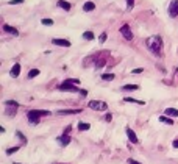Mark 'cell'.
Segmentation results:
<instances>
[{
	"label": "cell",
	"mask_w": 178,
	"mask_h": 164,
	"mask_svg": "<svg viewBox=\"0 0 178 164\" xmlns=\"http://www.w3.org/2000/svg\"><path fill=\"white\" fill-rule=\"evenodd\" d=\"M145 44H147L148 50H152L155 55H159L161 53V49H162V38L158 36V35L150 36V38H147Z\"/></svg>",
	"instance_id": "1"
},
{
	"label": "cell",
	"mask_w": 178,
	"mask_h": 164,
	"mask_svg": "<svg viewBox=\"0 0 178 164\" xmlns=\"http://www.w3.org/2000/svg\"><path fill=\"white\" fill-rule=\"evenodd\" d=\"M42 116H50V111H47V109H30L27 113V119L31 125H38Z\"/></svg>",
	"instance_id": "2"
},
{
	"label": "cell",
	"mask_w": 178,
	"mask_h": 164,
	"mask_svg": "<svg viewBox=\"0 0 178 164\" xmlns=\"http://www.w3.org/2000/svg\"><path fill=\"white\" fill-rule=\"evenodd\" d=\"M88 108L94 109V111H106L108 105L105 102H100V100H91V102H88Z\"/></svg>",
	"instance_id": "3"
},
{
	"label": "cell",
	"mask_w": 178,
	"mask_h": 164,
	"mask_svg": "<svg viewBox=\"0 0 178 164\" xmlns=\"http://www.w3.org/2000/svg\"><path fill=\"white\" fill-rule=\"evenodd\" d=\"M58 89L63 91V92H81L80 88H77L75 85H71V83H67V81H63L61 85H58Z\"/></svg>",
	"instance_id": "4"
},
{
	"label": "cell",
	"mask_w": 178,
	"mask_h": 164,
	"mask_svg": "<svg viewBox=\"0 0 178 164\" xmlns=\"http://www.w3.org/2000/svg\"><path fill=\"white\" fill-rule=\"evenodd\" d=\"M120 33H122V36H124L127 41H131L133 39V33L130 30V25L128 24H124V25L120 27Z\"/></svg>",
	"instance_id": "5"
},
{
	"label": "cell",
	"mask_w": 178,
	"mask_h": 164,
	"mask_svg": "<svg viewBox=\"0 0 178 164\" xmlns=\"http://www.w3.org/2000/svg\"><path fill=\"white\" fill-rule=\"evenodd\" d=\"M169 16L170 17H176L178 16V0H172L169 5Z\"/></svg>",
	"instance_id": "6"
},
{
	"label": "cell",
	"mask_w": 178,
	"mask_h": 164,
	"mask_svg": "<svg viewBox=\"0 0 178 164\" xmlns=\"http://www.w3.org/2000/svg\"><path fill=\"white\" fill-rule=\"evenodd\" d=\"M125 133H127V136H128V141H130V142H133V144H139L138 134H136L130 127H127V128H125Z\"/></svg>",
	"instance_id": "7"
},
{
	"label": "cell",
	"mask_w": 178,
	"mask_h": 164,
	"mask_svg": "<svg viewBox=\"0 0 178 164\" xmlns=\"http://www.w3.org/2000/svg\"><path fill=\"white\" fill-rule=\"evenodd\" d=\"M58 144L60 145H63V147H66V145H69L71 144V141H72V138L69 134H61V136H58Z\"/></svg>",
	"instance_id": "8"
},
{
	"label": "cell",
	"mask_w": 178,
	"mask_h": 164,
	"mask_svg": "<svg viewBox=\"0 0 178 164\" xmlns=\"http://www.w3.org/2000/svg\"><path fill=\"white\" fill-rule=\"evenodd\" d=\"M52 44L53 46H61V47H71V42L67 39H58V38H53Z\"/></svg>",
	"instance_id": "9"
},
{
	"label": "cell",
	"mask_w": 178,
	"mask_h": 164,
	"mask_svg": "<svg viewBox=\"0 0 178 164\" xmlns=\"http://www.w3.org/2000/svg\"><path fill=\"white\" fill-rule=\"evenodd\" d=\"M9 75H11L13 78H17V77L20 75V64H19V63H16L14 66L11 67V71H9Z\"/></svg>",
	"instance_id": "10"
},
{
	"label": "cell",
	"mask_w": 178,
	"mask_h": 164,
	"mask_svg": "<svg viewBox=\"0 0 178 164\" xmlns=\"http://www.w3.org/2000/svg\"><path fill=\"white\" fill-rule=\"evenodd\" d=\"M78 113H81L80 108H77V109H60L56 114H60V116H67V114H78Z\"/></svg>",
	"instance_id": "11"
},
{
	"label": "cell",
	"mask_w": 178,
	"mask_h": 164,
	"mask_svg": "<svg viewBox=\"0 0 178 164\" xmlns=\"http://www.w3.org/2000/svg\"><path fill=\"white\" fill-rule=\"evenodd\" d=\"M164 116H167V117H178V109L176 108H166V109H164Z\"/></svg>",
	"instance_id": "12"
},
{
	"label": "cell",
	"mask_w": 178,
	"mask_h": 164,
	"mask_svg": "<svg viewBox=\"0 0 178 164\" xmlns=\"http://www.w3.org/2000/svg\"><path fill=\"white\" fill-rule=\"evenodd\" d=\"M3 31H6V33H9V35H14V36H19V31L14 28V27H9V25H3Z\"/></svg>",
	"instance_id": "13"
},
{
	"label": "cell",
	"mask_w": 178,
	"mask_h": 164,
	"mask_svg": "<svg viewBox=\"0 0 178 164\" xmlns=\"http://www.w3.org/2000/svg\"><path fill=\"white\" fill-rule=\"evenodd\" d=\"M77 128H78V131H88L91 128V124H88V122H78Z\"/></svg>",
	"instance_id": "14"
},
{
	"label": "cell",
	"mask_w": 178,
	"mask_h": 164,
	"mask_svg": "<svg viewBox=\"0 0 178 164\" xmlns=\"http://www.w3.org/2000/svg\"><path fill=\"white\" fill-rule=\"evenodd\" d=\"M58 6L63 8L64 11H71V8H72L71 3H69V2H66V0H58Z\"/></svg>",
	"instance_id": "15"
},
{
	"label": "cell",
	"mask_w": 178,
	"mask_h": 164,
	"mask_svg": "<svg viewBox=\"0 0 178 164\" xmlns=\"http://www.w3.org/2000/svg\"><path fill=\"white\" fill-rule=\"evenodd\" d=\"M159 119V122H162V124H166V125H173V119H170V117H167V116H159L158 117Z\"/></svg>",
	"instance_id": "16"
},
{
	"label": "cell",
	"mask_w": 178,
	"mask_h": 164,
	"mask_svg": "<svg viewBox=\"0 0 178 164\" xmlns=\"http://www.w3.org/2000/svg\"><path fill=\"white\" fill-rule=\"evenodd\" d=\"M125 103H138V105H145L144 100H138V99H133V97H125L124 99Z\"/></svg>",
	"instance_id": "17"
},
{
	"label": "cell",
	"mask_w": 178,
	"mask_h": 164,
	"mask_svg": "<svg viewBox=\"0 0 178 164\" xmlns=\"http://www.w3.org/2000/svg\"><path fill=\"white\" fill-rule=\"evenodd\" d=\"M95 9V5L92 3V2H86L85 5H83V11L85 13H91V11H94Z\"/></svg>",
	"instance_id": "18"
},
{
	"label": "cell",
	"mask_w": 178,
	"mask_h": 164,
	"mask_svg": "<svg viewBox=\"0 0 178 164\" xmlns=\"http://www.w3.org/2000/svg\"><path fill=\"white\" fill-rule=\"evenodd\" d=\"M124 91H138L139 89V85H124L122 86Z\"/></svg>",
	"instance_id": "19"
},
{
	"label": "cell",
	"mask_w": 178,
	"mask_h": 164,
	"mask_svg": "<svg viewBox=\"0 0 178 164\" xmlns=\"http://www.w3.org/2000/svg\"><path fill=\"white\" fill-rule=\"evenodd\" d=\"M102 77V80L103 81H113L114 78H116V75L114 74H103V75H100Z\"/></svg>",
	"instance_id": "20"
},
{
	"label": "cell",
	"mask_w": 178,
	"mask_h": 164,
	"mask_svg": "<svg viewBox=\"0 0 178 164\" xmlns=\"http://www.w3.org/2000/svg\"><path fill=\"white\" fill-rule=\"evenodd\" d=\"M83 39L92 41V39H94V33H92V31H85V33H83Z\"/></svg>",
	"instance_id": "21"
},
{
	"label": "cell",
	"mask_w": 178,
	"mask_h": 164,
	"mask_svg": "<svg viewBox=\"0 0 178 164\" xmlns=\"http://www.w3.org/2000/svg\"><path fill=\"white\" fill-rule=\"evenodd\" d=\"M41 72H39V69H31L30 72H28V78H35V77H38Z\"/></svg>",
	"instance_id": "22"
},
{
	"label": "cell",
	"mask_w": 178,
	"mask_h": 164,
	"mask_svg": "<svg viewBox=\"0 0 178 164\" xmlns=\"http://www.w3.org/2000/svg\"><path fill=\"white\" fill-rule=\"evenodd\" d=\"M19 148H20V145H16V147H11V148H8V150H6V155H13V153H16Z\"/></svg>",
	"instance_id": "23"
},
{
	"label": "cell",
	"mask_w": 178,
	"mask_h": 164,
	"mask_svg": "<svg viewBox=\"0 0 178 164\" xmlns=\"http://www.w3.org/2000/svg\"><path fill=\"white\" fill-rule=\"evenodd\" d=\"M66 81H67V83H71V85H75V86L80 85V80L78 78H67Z\"/></svg>",
	"instance_id": "24"
},
{
	"label": "cell",
	"mask_w": 178,
	"mask_h": 164,
	"mask_svg": "<svg viewBox=\"0 0 178 164\" xmlns=\"http://www.w3.org/2000/svg\"><path fill=\"white\" fill-rule=\"evenodd\" d=\"M16 136L20 139V142H22V144H27V138H25V136H24L20 131H16Z\"/></svg>",
	"instance_id": "25"
},
{
	"label": "cell",
	"mask_w": 178,
	"mask_h": 164,
	"mask_svg": "<svg viewBox=\"0 0 178 164\" xmlns=\"http://www.w3.org/2000/svg\"><path fill=\"white\" fill-rule=\"evenodd\" d=\"M41 24H42V25H47V27H52V25H53V20H52V19H42V20H41Z\"/></svg>",
	"instance_id": "26"
},
{
	"label": "cell",
	"mask_w": 178,
	"mask_h": 164,
	"mask_svg": "<svg viewBox=\"0 0 178 164\" xmlns=\"http://www.w3.org/2000/svg\"><path fill=\"white\" fill-rule=\"evenodd\" d=\"M106 38H108V35H106V31H103V33L100 35V38H99V42H100V44H103L105 41H106Z\"/></svg>",
	"instance_id": "27"
},
{
	"label": "cell",
	"mask_w": 178,
	"mask_h": 164,
	"mask_svg": "<svg viewBox=\"0 0 178 164\" xmlns=\"http://www.w3.org/2000/svg\"><path fill=\"white\" fill-rule=\"evenodd\" d=\"M5 105H6V106H11V105H13L14 108H17V106H19V103H17V102H14V100H6V102H5Z\"/></svg>",
	"instance_id": "28"
},
{
	"label": "cell",
	"mask_w": 178,
	"mask_h": 164,
	"mask_svg": "<svg viewBox=\"0 0 178 164\" xmlns=\"http://www.w3.org/2000/svg\"><path fill=\"white\" fill-rule=\"evenodd\" d=\"M105 66V60H97V64H95V67L97 69H100V67H103Z\"/></svg>",
	"instance_id": "29"
},
{
	"label": "cell",
	"mask_w": 178,
	"mask_h": 164,
	"mask_svg": "<svg viewBox=\"0 0 178 164\" xmlns=\"http://www.w3.org/2000/svg\"><path fill=\"white\" fill-rule=\"evenodd\" d=\"M25 0H11L9 2V5H19V3H24Z\"/></svg>",
	"instance_id": "30"
},
{
	"label": "cell",
	"mask_w": 178,
	"mask_h": 164,
	"mask_svg": "<svg viewBox=\"0 0 178 164\" xmlns=\"http://www.w3.org/2000/svg\"><path fill=\"white\" fill-rule=\"evenodd\" d=\"M127 162H128V164H142V162L136 161V159H133V158H128V159H127Z\"/></svg>",
	"instance_id": "31"
},
{
	"label": "cell",
	"mask_w": 178,
	"mask_h": 164,
	"mask_svg": "<svg viewBox=\"0 0 178 164\" xmlns=\"http://www.w3.org/2000/svg\"><path fill=\"white\" fill-rule=\"evenodd\" d=\"M133 5H134V0H127V8H128V9H131Z\"/></svg>",
	"instance_id": "32"
},
{
	"label": "cell",
	"mask_w": 178,
	"mask_h": 164,
	"mask_svg": "<svg viewBox=\"0 0 178 164\" xmlns=\"http://www.w3.org/2000/svg\"><path fill=\"white\" fill-rule=\"evenodd\" d=\"M142 72H144V69H134L131 74H133V75H138V74H142Z\"/></svg>",
	"instance_id": "33"
},
{
	"label": "cell",
	"mask_w": 178,
	"mask_h": 164,
	"mask_svg": "<svg viewBox=\"0 0 178 164\" xmlns=\"http://www.w3.org/2000/svg\"><path fill=\"white\" fill-rule=\"evenodd\" d=\"M111 119H113V116L108 113V114H106V117H105V120H106V122H111Z\"/></svg>",
	"instance_id": "34"
},
{
	"label": "cell",
	"mask_w": 178,
	"mask_h": 164,
	"mask_svg": "<svg viewBox=\"0 0 178 164\" xmlns=\"http://www.w3.org/2000/svg\"><path fill=\"white\" fill-rule=\"evenodd\" d=\"M71 130H72V127L69 125V127H67V128L64 130V133H63V134H69V133H71Z\"/></svg>",
	"instance_id": "35"
},
{
	"label": "cell",
	"mask_w": 178,
	"mask_h": 164,
	"mask_svg": "<svg viewBox=\"0 0 178 164\" xmlns=\"http://www.w3.org/2000/svg\"><path fill=\"white\" fill-rule=\"evenodd\" d=\"M172 147H173V148H178V139H175V141L172 142Z\"/></svg>",
	"instance_id": "36"
},
{
	"label": "cell",
	"mask_w": 178,
	"mask_h": 164,
	"mask_svg": "<svg viewBox=\"0 0 178 164\" xmlns=\"http://www.w3.org/2000/svg\"><path fill=\"white\" fill-rule=\"evenodd\" d=\"M80 94L85 97V95H88V91H86V89H81V92H80Z\"/></svg>",
	"instance_id": "37"
},
{
	"label": "cell",
	"mask_w": 178,
	"mask_h": 164,
	"mask_svg": "<svg viewBox=\"0 0 178 164\" xmlns=\"http://www.w3.org/2000/svg\"><path fill=\"white\" fill-rule=\"evenodd\" d=\"M175 74H176V78H178V67H176V69H175Z\"/></svg>",
	"instance_id": "38"
},
{
	"label": "cell",
	"mask_w": 178,
	"mask_h": 164,
	"mask_svg": "<svg viewBox=\"0 0 178 164\" xmlns=\"http://www.w3.org/2000/svg\"><path fill=\"white\" fill-rule=\"evenodd\" d=\"M14 164H19V162H14Z\"/></svg>",
	"instance_id": "39"
}]
</instances>
